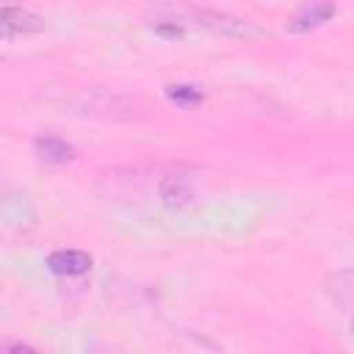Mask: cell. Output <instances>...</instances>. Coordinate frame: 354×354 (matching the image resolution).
<instances>
[{
  "label": "cell",
  "instance_id": "6da1fadb",
  "mask_svg": "<svg viewBox=\"0 0 354 354\" xmlns=\"http://www.w3.org/2000/svg\"><path fill=\"white\" fill-rule=\"evenodd\" d=\"M152 14H160V17H169L174 22H180L183 28H205V30H213V33H221V36H230V39H252L257 36V28L241 17H232V14H224V11H213V8H194V6H158L152 8Z\"/></svg>",
  "mask_w": 354,
  "mask_h": 354
},
{
  "label": "cell",
  "instance_id": "7a4b0ae2",
  "mask_svg": "<svg viewBox=\"0 0 354 354\" xmlns=\"http://www.w3.org/2000/svg\"><path fill=\"white\" fill-rule=\"evenodd\" d=\"M77 113L97 119H136L144 116V105L136 97L113 94V91H86L75 100Z\"/></svg>",
  "mask_w": 354,
  "mask_h": 354
},
{
  "label": "cell",
  "instance_id": "3957f363",
  "mask_svg": "<svg viewBox=\"0 0 354 354\" xmlns=\"http://www.w3.org/2000/svg\"><path fill=\"white\" fill-rule=\"evenodd\" d=\"M0 218L6 232H28L36 227V205L25 191L6 185L0 196Z\"/></svg>",
  "mask_w": 354,
  "mask_h": 354
},
{
  "label": "cell",
  "instance_id": "277c9868",
  "mask_svg": "<svg viewBox=\"0 0 354 354\" xmlns=\"http://www.w3.org/2000/svg\"><path fill=\"white\" fill-rule=\"evenodd\" d=\"M337 6L332 0H307L290 19H288V30L290 33H310L321 25H326L329 19H335Z\"/></svg>",
  "mask_w": 354,
  "mask_h": 354
},
{
  "label": "cell",
  "instance_id": "5b68a950",
  "mask_svg": "<svg viewBox=\"0 0 354 354\" xmlns=\"http://www.w3.org/2000/svg\"><path fill=\"white\" fill-rule=\"evenodd\" d=\"M158 194H160V202L171 210H183L188 205H194V180L191 174L185 171H171V174H163L160 183H158Z\"/></svg>",
  "mask_w": 354,
  "mask_h": 354
},
{
  "label": "cell",
  "instance_id": "8992f818",
  "mask_svg": "<svg viewBox=\"0 0 354 354\" xmlns=\"http://www.w3.org/2000/svg\"><path fill=\"white\" fill-rule=\"evenodd\" d=\"M0 28H3V39L11 41L17 36H30V33H39L44 30V19L28 8H19V6H3V19H0Z\"/></svg>",
  "mask_w": 354,
  "mask_h": 354
},
{
  "label": "cell",
  "instance_id": "52a82bcc",
  "mask_svg": "<svg viewBox=\"0 0 354 354\" xmlns=\"http://www.w3.org/2000/svg\"><path fill=\"white\" fill-rule=\"evenodd\" d=\"M47 268L58 277H83L91 271V254L80 249H55L47 254Z\"/></svg>",
  "mask_w": 354,
  "mask_h": 354
},
{
  "label": "cell",
  "instance_id": "ba28073f",
  "mask_svg": "<svg viewBox=\"0 0 354 354\" xmlns=\"http://www.w3.org/2000/svg\"><path fill=\"white\" fill-rule=\"evenodd\" d=\"M33 152L44 160V163H53V166H61V163H69L75 158V147L58 136H36L33 138Z\"/></svg>",
  "mask_w": 354,
  "mask_h": 354
},
{
  "label": "cell",
  "instance_id": "9c48e42d",
  "mask_svg": "<svg viewBox=\"0 0 354 354\" xmlns=\"http://www.w3.org/2000/svg\"><path fill=\"white\" fill-rule=\"evenodd\" d=\"M166 97H169L171 102H177V105H183V108H194V105H199V102L205 100L196 86H185V83L166 86Z\"/></svg>",
  "mask_w": 354,
  "mask_h": 354
},
{
  "label": "cell",
  "instance_id": "30bf717a",
  "mask_svg": "<svg viewBox=\"0 0 354 354\" xmlns=\"http://www.w3.org/2000/svg\"><path fill=\"white\" fill-rule=\"evenodd\" d=\"M3 348L6 351H30V346H25V343H6Z\"/></svg>",
  "mask_w": 354,
  "mask_h": 354
},
{
  "label": "cell",
  "instance_id": "8fae6325",
  "mask_svg": "<svg viewBox=\"0 0 354 354\" xmlns=\"http://www.w3.org/2000/svg\"><path fill=\"white\" fill-rule=\"evenodd\" d=\"M351 337H354V315H351Z\"/></svg>",
  "mask_w": 354,
  "mask_h": 354
}]
</instances>
